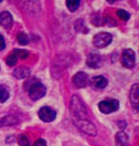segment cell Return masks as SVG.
Segmentation results:
<instances>
[{
	"label": "cell",
	"mask_w": 139,
	"mask_h": 146,
	"mask_svg": "<svg viewBox=\"0 0 139 146\" xmlns=\"http://www.w3.org/2000/svg\"><path fill=\"white\" fill-rule=\"evenodd\" d=\"M70 113L72 121L81 119H89L87 109L84 106L82 100L76 95H73L70 99Z\"/></svg>",
	"instance_id": "1"
},
{
	"label": "cell",
	"mask_w": 139,
	"mask_h": 146,
	"mask_svg": "<svg viewBox=\"0 0 139 146\" xmlns=\"http://www.w3.org/2000/svg\"><path fill=\"white\" fill-rule=\"evenodd\" d=\"M74 125L79 129L81 131H83L85 134L90 135V136H96L97 134V127L89 119H81L72 121Z\"/></svg>",
	"instance_id": "2"
},
{
	"label": "cell",
	"mask_w": 139,
	"mask_h": 146,
	"mask_svg": "<svg viewBox=\"0 0 139 146\" xmlns=\"http://www.w3.org/2000/svg\"><path fill=\"white\" fill-rule=\"evenodd\" d=\"M112 35L109 33L102 32V33L97 34L93 38V45L97 48H104L111 43Z\"/></svg>",
	"instance_id": "3"
},
{
	"label": "cell",
	"mask_w": 139,
	"mask_h": 146,
	"mask_svg": "<svg viewBox=\"0 0 139 146\" xmlns=\"http://www.w3.org/2000/svg\"><path fill=\"white\" fill-rule=\"evenodd\" d=\"M46 93L45 87L40 82H35L32 84L29 88V97L33 101H38L42 99Z\"/></svg>",
	"instance_id": "4"
},
{
	"label": "cell",
	"mask_w": 139,
	"mask_h": 146,
	"mask_svg": "<svg viewBox=\"0 0 139 146\" xmlns=\"http://www.w3.org/2000/svg\"><path fill=\"white\" fill-rule=\"evenodd\" d=\"M98 108L103 113H111L118 111L120 102L117 100H106L98 103Z\"/></svg>",
	"instance_id": "5"
},
{
	"label": "cell",
	"mask_w": 139,
	"mask_h": 146,
	"mask_svg": "<svg viewBox=\"0 0 139 146\" xmlns=\"http://www.w3.org/2000/svg\"><path fill=\"white\" fill-rule=\"evenodd\" d=\"M122 64L125 68H133L135 65V53L133 49L127 48L124 49L122 54V59H121Z\"/></svg>",
	"instance_id": "6"
},
{
	"label": "cell",
	"mask_w": 139,
	"mask_h": 146,
	"mask_svg": "<svg viewBox=\"0 0 139 146\" xmlns=\"http://www.w3.org/2000/svg\"><path fill=\"white\" fill-rule=\"evenodd\" d=\"M38 116L42 121L46 123L52 122L54 121L56 116H57V113L50 107H47V106H45V107H42L38 112Z\"/></svg>",
	"instance_id": "7"
},
{
	"label": "cell",
	"mask_w": 139,
	"mask_h": 146,
	"mask_svg": "<svg viewBox=\"0 0 139 146\" xmlns=\"http://www.w3.org/2000/svg\"><path fill=\"white\" fill-rule=\"evenodd\" d=\"M90 87L95 90H102L108 86V79L103 76H94L89 81Z\"/></svg>",
	"instance_id": "8"
},
{
	"label": "cell",
	"mask_w": 139,
	"mask_h": 146,
	"mask_svg": "<svg viewBox=\"0 0 139 146\" xmlns=\"http://www.w3.org/2000/svg\"><path fill=\"white\" fill-rule=\"evenodd\" d=\"M72 83L77 88H84L88 84V76L84 72H78L72 77Z\"/></svg>",
	"instance_id": "9"
},
{
	"label": "cell",
	"mask_w": 139,
	"mask_h": 146,
	"mask_svg": "<svg viewBox=\"0 0 139 146\" xmlns=\"http://www.w3.org/2000/svg\"><path fill=\"white\" fill-rule=\"evenodd\" d=\"M130 101L133 107L139 113V84L134 85L130 91Z\"/></svg>",
	"instance_id": "10"
},
{
	"label": "cell",
	"mask_w": 139,
	"mask_h": 146,
	"mask_svg": "<svg viewBox=\"0 0 139 146\" xmlns=\"http://www.w3.org/2000/svg\"><path fill=\"white\" fill-rule=\"evenodd\" d=\"M13 24V18L11 14L8 11H4L0 13V25H1L4 29L9 30L12 27Z\"/></svg>",
	"instance_id": "11"
},
{
	"label": "cell",
	"mask_w": 139,
	"mask_h": 146,
	"mask_svg": "<svg viewBox=\"0 0 139 146\" xmlns=\"http://www.w3.org/2000/svg\"><path fill=\"white\" fill-rule=\"evenodd\" d=\"M101 63V57L98 54H95V53H91L87 56L86 59V64L90 67V68L96 69L100 66Z\"/></svg>",
	"instance_id": "12"
},
{
	"label": "cell",
	"mask_w": 139,
	"mask_h": 146,
	"mask_svg": "<svg viewBox=\"0 0 139 146\" xmlns=\"http://www.w3.org/2000/svg\"><path fill=\"white\" fill-rule=\"evenodd\" d=\"M30 73H31V71L29 68L24 67V66H20L13 71V76L16 78H18V79H23V78H26L27 76H29Z\"/></svg>",
	"instance_id": "13"
},
{
	"label": "cell",
	"mask_w": 139,
	"mask_h": 146,
	"mask_svg": "<svg viewBox=\"0 0 139 146\" xmlns=\"http://www.w3.org/2000/svg\"><path fill=\"white\" fill-rule=\"evenodd\" d=\"M116 144L117 146H128L129 145V137L128 135L122 131V132H118L116 134L115 137Z\"/></svg>",
	"instance_id": "14"
},
{
	"label": "cell",
	"mask_w": 139,
	"mask_h": 146,
	"mask_svg": "<svg viewBox=\"0 0 139 146\" xmlns=\"http://www.w3.org/2000/svg\"><path fill=\"white\" fill-rule=\"evenodd\" d=\"M17 123V119L13 116H6L0 120V127L3 126H11Z\"/></svg>",
	"instance_id": "15"
},
{
	"label": "cell",
	"mask_w": 139,
	"mask_h": 146,
	"mask_svg": "<svg viewBox=\"0 0 139 146\" xmlns=\"http://www.w3.org/2000/svg\"><path fill=\"white\" fill-rule=\"evenodd\" d=\"M80 5V0H66V6L70 11L74 12Z\"/></svg>",
	"instance_id": "16"
},
{
	"label": "cell",
	"mask_w": 139,
	"mask_h": 146,
	"mask_svg": "<svg viewBox=\"0 0 139 146\" xmlns=\"http://www.w3.org/2000/svg\"><path fill=\"white\" fill-rule=\"evenodd\" d=\"M9 93L8 90H7V88L0 85V103L5 102L9 99Z\"/></svg>",
	"instance_id": "17"
},
{
	"label": "cell",
	"mask_w": 139,
	"mask_h": 146,
	"mask_svg": "<svg viewBox=\"0 0 139 146\" xmlns=\"http://www.w3.org/2000/svg\"><path fill=\"white\" fill-rule=\"evenodd\" d=\"M17 40L19 42V44L20 45H23L25 46L28 44V42H29V39H28V36L24 34V33H20L18 34L17 35Z\"/></svg>",
	"instance_id": "18"
},
{
	"label": "cell",
	"mask_w": 139,
	"mask_h": 146,
	"mask_svg": "<svg viewBox=\"0 0 139 146\" xmlns=\"http://www.w3.org/2000/svg\"><path fill=\"white\" fill-rule=\"evenodd\" d=\"M17 62H18V57L14 54H10L8 58H7L6 60V62L7 64H8L9 66H14L17 64Z\"/></svg>",
	"instance_id": "19"
},
{
	"label": "cell",
	"mask_w": 139,
	"mask_h": 146,
	"mask_svg": "<svg viewBox=\"0 0 139 146\" xmlns=\"http://www.w3.org/2000/svg\"><path fill=\"white\" fill-rule=\"evenodd\" d=\"M117 15H118V17L121 20L124 21V22H127V21L130 19V14L123 9H119L118 11H117Z\"/></svg>",
	"instance_id": "20"
},
{
	"label": "cell",
	"mask_w": 139,
	"mask_h": 146,
	"mask_svg": "<svg viewBox=\"0 0 139 146\" xmlns=\"http://www.w3.org/2000/svg\"><path fill=\"white\" fill-rule=\"evenodd\" d=\"M13 53L15 54L18 58L25 60L28 57V52L26 50H21V49H14Z\"/></svg>",
	"instance_id": "21"
},
{
	"label": "cell",
	"mask_w": 139,
	"mask_h": 146,
	"mask_svg": "<svg viewBox=\"0 0 139 146\" xmlns=\"http://www.w3.org/2000/svg\"><path fill=\"white\" fill-rule=\"evenodd\" d=\"M18 142H19L20 146H29V144H30L28 138L26 136H24V135H22V136H20L19 138V141H18Z\"/></svg>",
	"instance_id": "22"
},
{
	"label": "cell",
	"mask_w": 139,
	"mask_h": 146,
	"mask_svg": "<svg viewBox=\"0 0 139 146\" xmlns=\"http://www.w3.org/2000/svg\"><path fill=\"white\" fill-rule=\"evenodd\" d=\"M34 146H46V141L44 139H38V140L35 141Z\"/></svg>",
	"instance_id": "23"
},
{
	"label": "cell",
	"mask_w": 139,
	"mask_h": 146,
	"mask_svg": "<svg viewBox=\"0 0 139 146\" xmlns=\"http://www.w3.org/2000/svg\"><path fill=\"white\" fill-rule=\"evenodd\" d=\"M6 47V44H5V40L4 38L1 35H0V50H3Z\"/></svg>",
	"instance_id": "24"
},
{
	"label": "cell",
	"mask_w": 139,
	"mask_h": 146,
	"mask_svg": "<svg viewBox=\"0 0 139 146\" xmlns=\"http://www.w3.org/2000/svg\"><path fill=\"white\" fill-rule=\"evenodd\" d=\"M109 3H110V4H113V3H115L117 1H121V0H107Z\"/></svg>",
	"instance_id": "25"
},
{
	"label": "cell",
	"mask_w": 139,
	"mask_h": 146,
	"mask_svg": "<svg viewBox=\"0 0 139 146\" xmlns=\"http://www.w3.org/2000/svg\"><path fill=\"white\" fill-rule=\"evenodd\" d=\"M2 1H3V0H0V3H1V2H2Z\"/></svg>",
	"instance_id": "26"
}]
</instances>
